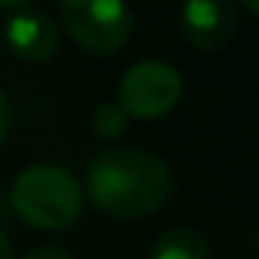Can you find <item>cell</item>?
Instances as JSON below:
<instances>
[{
  "label": "cell",
  "mask_w": 259,
  "mask_h": 259,
  "mask_svg": "<svg viewBox=\"0 0 259 259\" xmlns=\"http://www.w3.org/2000/svg\"><path fill=\"white\" fill-rule=\"evenodd\" d=\"M91 202L118 220H139L160 211L172 196V169L163 157L139 148H109L88 166Z\"/></svg>",
  "instance_id": "cell-1"
},
{
  "label": "cell",
  "mask_w": 259,
  "mask_h": 259,
  "mask_svg": "<svg viewBox=\"0 0 259 259\" xmlns=\"http://www.w3.org/2000/svg\"><path fill=\"white\" fill-rule=\"evenodd\" d=\"M9 202L27 226L39 232H61L81 217L84 196H81V184L66 169L39 163L15 178Z\"/></svg>",
  "instance_id": "cell-2"
},
{
  "label": "cell",
  "mask_w": 259,
  "mask_h": 259,
  "mask_svg": "<svg viewBox=\"0 0 259 259\" xmlns=\"http://www.w3.org/2000/svg\"><path fill=\"white\" fill-rule=\"evenodd\" d=\"M66 33L91 55H115L133 30V12L124 0H61Z\"/></svg>",
  "instance_id": "cell-3"
},
{
  "label": "cell",
  "mask_w": 259,
  "mask_h": 259,
  "mask_svg": "<svg viewBox=\"0 0 259 259\" xmlns=\"http://www.w3.org/2000/svg\"><path fill=\"white\" fill-rule=\"evenodd\" d=\"M184 81L178 69L166 61H142L130 66L118 88V103L130 118L157 121L166 118L181 100Z\"/></svg>",
  "instance_id": "cell-4"
},
{
  "label": "cell",
  "mask_w": 259,
  "mask_h": 259,
  "mask_svg": "<svg viewBox=\"0 0 259 259\" xmlns=\"http://www.w3.org/2000/svg\"><path fill=\"white\" fill-rule=\"evenodd\" d=\"M181 33L199 52H220L235 36V0H184Z\"/></svg>",
  "instance_id": "cell-5"
},
{
  "label": "cell",
  "mask_w": 259,
  "mask_h": 259,
  "mask_svg": "<svg viewBox=\"0 0 259 259\" xmlns=\"http://www.w3.org/2000/svg\"><path fill=\"white\" fill-rule=\"evenodd\" d=\"M3 36H6L9 49H12L21 61H30V64L49 61V58L58 52V46H61L58 24L52 21V15H46V12H39V9L15 12V15L6 21Z\"/></svg>",
  "instance_id": "cell-6"
},
{
  "label": "cell",
  "mask_w": 259,
  "mask_h": 259,
  "mask_svg": "<svg viewBox=\"0 0 259 259\" xmlns=\"http://www.w3.org/2000/svg\"><path fill=\"white\" fill-rule=\"evenodd\" d=\"M148 259H211V247L199 229L175 226L154 241Z\"/></svg>",
  "instance_id": "cell-7"
},
{
  "label": "cell",
  "mask_w": 259,
  "mask_h": 259,
  "mask_svg": "<svg viewBox=\"0 0 259 259\" xmlns=\"http://www.w3.org/2000/svg\"><path fill=\"white\" fill-rule=\"evenodd\" d=\"M127 112L121 109V103H103L94 112V133L100 139H118L127 130Z\"/></svg>",
  "instance_id": "cell-8"
},
{
  "label": "cell",
  "mask_w": 259,
  "mask_h": 259,
  "mask_svg": "<svg viewBox=\"0 0 259 259\" xmlns=\"http://www.w3.org/2000/svg\"><path fill=\"white\" fill-rule=\"evenodd\" d=\"M9 130H12V106H9V97L0 91V145L6 142Z\"/></svg>",
  "instance_id": "cell-9"
},
{
  "label": "cell",
  "mask_w": 259,
  "mask_h": 259,
  "mask_svg": "<svg viewBox=\"0 0 259 259\" xmlns=\"http://www.w3.org/2000/svg\"><path fill=\"white\" fill-rule=\"evenodd\" d=\"M24 259H72V256L64 253L61 247H36V250H30Z\"/></svg>",
  "instance_id": "cell-10"
},
{
  "label": "cell",
  "mask_w": 259,
  "mask_h": 259,
  "mask_svg": "<svg viewBox=\"0 0 259 259\" xmlns=\"http://www.w3.org/2000/svg\"><path fill=\"white\" fill-rule=\"evenodd\" d=\"M0 259H12V241L3 229H0Z\"/></svg>",
  "instance_id": "cell-11"
},
{
  "label": "cell",
  "mask_w": 259,
  "mask_h": 259,
  "mask_svg": "<svg viewBox=\"0 0 259 259\" xmlns=\"http://www.w3.org/2000/svg\"><path fill=\"white\" fill-rule=\"evenodd\" d=\"M24 3H30V0H0V9H18Z\"/></svg>",
  "instance_id": "cell-12"
},
{
  "label": "cell",
  "mask_w": 259,
  "mask_h": 259,
  "mask_svg": "<svg viewBox=\"0 0 259 259\" xmlns=\"http://www.w3.org/2000/svg\"><path fill=\"white\" fill-rule=\"evenodd\" d=\"M238 3H241L244 9H250L253 15H259V0H238Z\"/></svg>",
  "instance_id": "cell-13"
}]
</instances>
